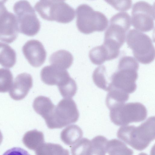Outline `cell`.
Here are the masks:
<instances>
[{
  "instance_id": "obj_1",
  "label": "cell",
  "mask_w": 155,
  "mask_h": 155,
  "mask_svg": "<svg viewBox=\"0 0 155 155\" xmlns=\"http://www.w3.org/2000/svg\"><path fill=\"white\" fill-rule=\"evenodd\" d=\"M155 117L152 116L138 126H123L118 130L117 137L134 149L143 150L155 139Z\"/></svg>"
},
{
  "instance_id": "obj_2",
  "label": "cell",
  "mask_w": 155,
  "mask_h": 155,
  "mask_svg": "<svg viewBox=\"0 0 155 155\" xmlns=\"http://www.w3.org/2000/svg\"><path fill=\"white\" fill-rule=\"evenodd\" d=\"M139 64L137 60L130 56H124L120 60L118 70L111 77L110 85L127 94L133 93L137 88Z\"/></svg>"
},
{
  "instance_id": "obj_3",
  "label": "cell",
  "mask_w": 155,
  "mask_h": 155,
  "mask_svg": "<svg viewBox=\"0 0 155 155\" xmlns=\"http://www.w3.org/2000/svg\"><path fill=\"white\" fill-rule=\"evenodd\" d=\"M79 113L74 101L71 98L61 100L44 119L50 129L61 128L77 122Z\"/></svg>"
},
{
  "instance_id": "obj_4",
  "label": "cell",
  "mask_w": 155,
  "mask_h": 155,
  "mask_svg": "<svg viewBox=\"0 0 155 155\" xmlns=\"http://www.w3.org/2000/svg\"><path fill=\"white\" fill-rule=\"evenodd\" d=\"M34 8L42 18L48 21L66 23L75 16L74 9L62 0H41Z\"/></svg>"
},
{
  "instance_id": "obj_5",
  "label": "cell",
  "mask_w": 155,
  "mask_h": 155,
  "mask_svg": "<svg viewBox=\"0 0 155 155\" xmlns=\"http://www.w3.org/2000/svg\"><path fill=\"white\" fill-rule=\"evenodd\" d=\"M76 24L81 32L89 34L103 31L107 27L108 20L102 12L96 11L87 4L78 6L76 10Z\"/></svg>"
},
{
  "instance_id": "obj_6",
  "label": "cell",
  "mask_w": 155,
  "mask_h": 155,
  "mask_svg": "<svg viewBox=\"0 0 155 155\" xmlns=\"http://www.w3.org/2000/svg\"><path fill=\"white\" fill-rule=\"evenodd\" d=\"M126 40L135 58L139 62L147 64L154 60L155 48L148 35L135 29H132L127 32Z\"/></svg>"
},
{
  "instance_id": "obj_7",
  "label": "cell",
  "mask_w": 155,
  "mask_h": 155,
  "mask_svg": "<svg viewBox=\"0 0 155 155\" xmlns=\"http://www.w3.org/2000/svg\"><path fill=\"white\" fill-rule=\"evenodd\" d=\"M131 24V17L127 12H121L114 15L105 32L104 41L120 49L126 41Z\"/></svg>"
},
{
  "instance_id": "obj_8",
  "label": "cell",
  "mask_w": 155,
  "mask_h": 155,
  "mask_svg": "<svg viewBox=\"0 0 155 155\" xmlns=\"http://www.w3.org/2000/svg\"><path fill=\"white\" fill-rule=\"evenodd\" d=\"M111 121L117 126H125L144 120L147 115L146 107L138 102L121 104L110 110Z\"/></svg>"
},
{
  "instance_id": "obj_9",
  "label": "cell",
  "mask_w": 155,
  "mask_h": 155,
  "mask_svg": "<svg viewBox=\"0 0 155 155\" xmlns=\"http://www.w3.org/2000/svg\"><path fill=\"white\" fill-rule=\"evenodd\" d=\"M13 10L17 18L19 32L28 36L36 35L40 28V22L29 2L21 0L16 2Z\"/></svg>"
},
{
  "instance_id": "obj_10",
  "label": "cell",
  "mask_w": 155,
  "mask_h": 155,
  "mask_svg": "<svg viewBox=\"0 0 155 155\" xmlns=\"http://www.w3.org/2000/svg\"><path fill=\"white\" fill-rule=\"evenodd\" d=\"M154 6L143 1L136 2L133 5L131 17V23L135 29L147 32L154 27Z\"/></svg>"
},
{
  "instance_id": "obj_11",
  "label": "cell",
  "mask_w": 155,
  "mask_h": 155,
  "mask_svg": "<svg viewBox=\"0 0 155 155\" xmlns=\"http://www.w3.org/2000/svg\"><path fill=\"white\" fill-rule=\"evenodd\" d=\"M6 2L0 1V40L9 43L16 38L19 30L16 17L7 10Z\"/></svg>"
},
{
  "instance_id": "obj_12",
  "label": "cell",
  "mask_w": 155,
  "mask_h": 155,
  "mask_svg": "<svg viewBox=\"0 0 155 155\" xmlns=\"http://www.w3.org/2000/svg\"><path fill=\"white\" fill-rule=\"evenodd\" d=\"M22 50L25 58L32 66L38 67L44 63L46 52L39 41L33 39L28 41L23 46Z\"/></svg>"
},
{
  "instance_id": "obj_13",
  "label": "cell",
  "mask_w": 155,
  "mask_h": 155,
  "mask_svg": "<svg viewBox=\"0 0 155 155\" xmlns=\"http://www.w3.org/2000/svg\"><path fill=\"white\" fill-rule=\"evenodd\" d=\"M33 85V79L29 74L23 73L15 78L9 92V94L14 100L19 101L24 99L28 94Z\"/></svg>"
},
{
  "instance_id": "obj_14",
  "label": "cell",
  "mask_w": 155,
  "mask_h": 155,
  "mask_svg": "<svg viewBox=\"0 0 155 155\" xmlns=\"http://www.w3.org/2000/svg\"><path fill=\"white\" fill-rule=\"evenodd\" d=\"M41 81L49 85H63L70 77L68 71L52 65L44 67L40 73Z\"/></svg>"
},
{
  "instance_id": "obj_15",
  "label": "cell",
  "mask_w": 155,
  "mask_h": 155,
  "mask_svg": "<svg viewBox=\"0 0 155 155\" xmlns=\"http://www.w3.org/2000/svg\"><path fill=\"white\" fill-rule=\"evenodd\" d=\"M73 61L72 54L64 50H60L53 53L49 58L51 65L63 70H66L69 68Z\"/></svg>"
},
{
  "instance_id": "obj_16",
  "label": "cell",
  "mask_w": 155,
  "mask_h": 155,
  "mask_svg": "<svg viewBox=\"0 0 155 155\" xmlns=\"http://www.w3.org/2000/svg\"><path fill=\"white\" fill-rule=\"evenodd\" d=\"M107 91L106 103L110 110L124 104L129 99V94L110 85Z\"/></svg>"
},
{
  "instance_id": "obj_17",
  "label": "cell",
  "mask_w": 155,
  "mask_h": 155,
  "mask_svg": "<svg viewBox=\"0 0 155 155\" xmlns=\"http://www.w3.org/2000/svg\"><path fill=\"white\" fill-rule=\"evenodd\" d=\"M83 135V131L80 127L73 124L68 126L62 131L60 137L65 144L71 146L78 142Z\"/></svg>"
},
{
  "instance_id": "obj_18",
  "label": "cell",
  "mask_w": 155,
  "mask_h": 155,
  "mask_svg": "<svg viewBox=\"0 0 155 155\" xmlns=\"http://www.w3.org/2000/svg\"><path fill=\"white\" fill-rule=\"evenodd\" d=\"M16 60L15 50L8 45L0 42V64L7 68L12 67Z\"/></svg>"
},
{
  "instance_id": "obj_19",
  "label": "cell",
  "mask_w": 155,
  "mask_h": 155,
  "mask_svg": "<svg viewBox=\"0 0 155 155\" xmlns=\"http://www.w3.org/2000/svg\"><path fill=\"white\" fill-rule=\"evenodd\" d=\"M55 105L48 97L40 96L35 98L33 107L35 111L44 119L49 114Z\"/></svg>"
},
{
  "instance_id": "obj_20",
  "label": "cell",
  "mask_w": 155,
  "mask_h": 155,
  "mask_svg": "<svg viewBox=\"0 0 155 155\" xmlns=\"http://www.w3.org/2000/svg\"><path fill=\"white\" fill-rule=\"evenodd\" d=\"M23 142L28 149L35 150L44 143L43 133L37 130H33L27 132L23 138Z\"/></svg>"
},
{
  "instance_id": "obj_21",
  "label": "cell",
  "mask_w": 155,
  "mask_h": 155,
  "mask_svg": "<svg viewBox=\"0 0 155 155\" xmlns=\"http://www.w3.org/2000/svg\"><path fill=\"white\" fill-rule=\"evenodd\" d=\"M36 155H69L68 150L60 145L44 143L35 150Z\"/></svg>"
},
{
  "instance_id": "obj_22",
  "label": "cell",
  "mask_w": 155,
  "mask_h": 155,
  "mask_svg": "<svg viewBox=\"0 0 155 155\" xmlns=\"http://www.w3.org/2000/svg\"><path fill=\"white\" fill-rule=\"evenodd\" d=\"M89 56L91 62L97 65H101L106 61L112 59L108 51L103 44L91 49Z\"/></svg>"
},
{
  "instance_id": "obj_23",
  "label": "cell",
  "mask_w": 155,
  "mask_h": 155,
  "mask_svg": "<svg viewBox=\"0 0 155 155\" xmlns=\"http://www.w3.org/2000/svg\"><path fill=\"white\" fill-rule=\"evenodd\" d=\"M107 152L109 155H133L134 153L124 142L116 139L108 141Z\"/></svg>"
},
{
  "instance_id": "obj_24",
  "label": "cell",
  "mask_w": 155,
  "mask_h": 155,
  "mask_svg": "<svg viewBox=\"0 0 155 155\" xmlns=\"http://www.w3.org/2000/svg\"><path fill=\"white\" fill-rule=\"evenodd\" d=\"M108 140L104 136L98 135L91 140V146L88 155H105Z\"/></svg>"
},
{
  "instance_id": "obj_25",
  "label": "cell",
  "mask_w": 155,
  "mask_h": 155,
  "mask_svg": "<svg viewBox=\"0 0 155 155\" xmlns=\"http://www.w3.org/2000/svg\"><path fill=\"white\" fill-rule=\"evenodd\" d=\"M93 81L98 87L105 91H108L110 83H108L106 69L103 65L97 68L92 74Z\"/></svg>"
},
{
  "instance_id": "obj_26",
  "label": "cell",
  "mask_w": 155,
  "mask_h": 155,
  "mask_svg": "<svg viewBox=\"0 0 155 155\" xmlns=\"http://www.w3.org/2000/svg\"><path fill=\"white\" fill-rule=\"evenodd\" d=\"M13 80V76L10 70L0 68V92L8 91L12 86Z\"/></svg>"
},
{
  "instance_id": "obj_27",
  "label": "cell",
  "mask_w": 155,
  "mask_h": 155,
  "mask_svg": "<svg viewBox=\"0 0 155 155\" xmlns=\"http://www.w3.org/2000/svg\"><path fill=\"white\" fill-rule=\"evenodd\" d=\"M91 146V141L86 138L80 140L71 148L72 155H88Z\"/></svg>"
},
{
  "instance_id": "obj_28",
  "label": "cell",
  "mask_w": 155,
  "mask_h": 155,
  "mask_svg": "<svg viewBox=\"0 0 155 155\" xmlns=\"http://www.w3.org/2000/svg\"><path fill=\"white\" fill-rule=\"evenodd\" d=\"M58 87L61 95L65 98H71L73 97L77 90L76 83L71 78L64 85Z\"/></svg>"
},
{
  "instance_id": "obj_29",
  "label": "cell",
  "mask_w": 155,
  "mask_h": 155,
  "mask_svg": "<svg viewBox=\"0 0 155 155\" xmlns=\"http://www.w3.org/2000/svg\"><path fill=\"white\" fill-rule=\"evenodd\" d=\"M117 10L125 11L129 9L131 7L132 2L131 0H105Z\"/></svg>"
},
{
  "instance_id": "obj_30",
  "label": "cell",
  "mask_w": 155,
  "mask_h": 155,
  "mask_svg": "<svg viewBox=\"0 0 155 155\" xmlns=\"http://www.w3.org/2000/svg\"><path fill=\"white\" fill-rule=\"evenodd\" d=\"M2 155H30L25 149L20 147H14L6 151Z\"/></svg>"
}]
</instances>
